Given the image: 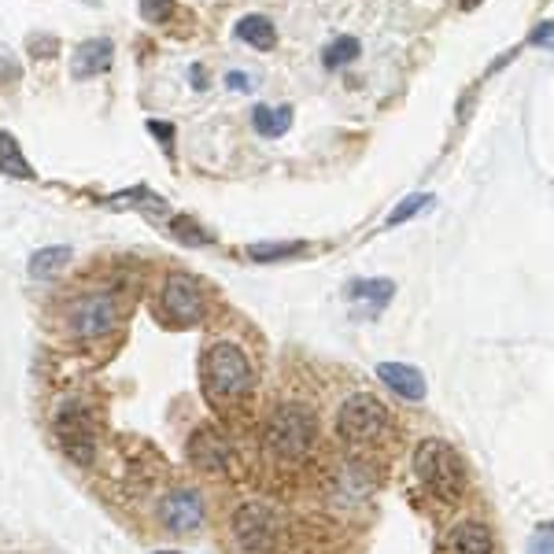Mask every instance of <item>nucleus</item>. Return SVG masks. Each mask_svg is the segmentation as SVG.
Instances as JSON below:
<instances>
[{
	"label": "nucleus",
	"mask_w": 554,
	"mask_h": 554,
	"mask_svg": "<svg viewBox=\"0 0 554 554\" xmlns=\"http://www.w3.org/2000/svg\"><path fill=\"white\" fill-rule=\"evenodd\" d=\"M200 385H204V396L222 410L244 403V399L252 396L255 385V370L248 351L241 344H233V340H215L204 351V362H200Z\"/></svg>",
	"instance_id": "nucleus-1"
},
{
	"label": "nucleus",
	"mask_w": 554,
	"mask_h": 554,
	"mask_svg": "<svg viewBox=\"0 0 554 554\" xmlns=\"http://www.w3.org/2000/svg\"><path fill=\"white\" fill-rule=\"evenodd\" d=\"M314 440H318V422L303 403H281L263 429L266 455L285 466H296L311 455Z\"/></svg>",
	"instance_id": "nucleus-2"
},
{
	"label": "nucleus",
	"mask_w": 554,
	"mask_h": 554,
	"mask_svg": "<svg viewBox=\"0 0 554 554\" xmlns=\"http://www.w3.org/2000/svg\"><path fill=\"white\" fill-rule=\"evenodd\" d=\"M414 473L444 503H455L458 495L466 492V466H462L455 447L444 444V440L418 444V451H414Z\"/></svg>",
	"instance_id": "nucleus-3"
},
{
	"label": "nucleus",
	"mask_w": 554,
	"mask_h": 554,
	"mask_svg": "<svg viewBox=\"0 0 554 554\" xmlns=\"http://www.w3.org/2000/svg\"><path fill=\"white\" fill-rule=\"evenodd\" d=\"M337 433L351 447H377L392 433V414L377 396L359 392V396L344 399V407L337 414Z\"/></svg>",
	"instance_id": "nucleus-4"
},
{
	"label": "nucleus",
	"mask_w": 554,
	"mask_h": 554,
	"mask_svg": "<svg viewBox=\"0 0 554 554\" xmlns=\"http://www.w3.org/2000/svg\"><path fill=\"white\" fill-rule=\"evenodd\" d=\"M67 326L78 340H100L119 326V303L111 292H85L67 307Z\"/></svg>",
	"instance_id": "nucleus-5"
},
{
	"label": "nucleus",
	"mask_w": 554,
	"mask_h": 554,
	"mask_svg": "<svg viewBox=\"0 0 554 554\" xmlns=\"http://www.w3.org/2000/svg\"><path fill=\"white\" fill-rule=\"evenodd\" d=\"M207 311V300L196 277L189 274H170L167 285H163V296H159V314L167 326H196Z\"/></svg>",
	"instance_id": "nucleus-6"
},
{
	"label": "nucleus",
	"mask_w": 554,
	"mask_h": 554,
	"mask_svg": "<svg viewBox=\"0 0 554 554\" xmlns=\"http://www.w3.org/2000/svg\"><path fill=\"white\" fill-rule=\"evenodd\" d=\"M277 514L266 503H241L233 510V540L248 554H266L277 547Z\"/></svg>",
	"instance_id": "nucleus-7"
},
{
	"label": "nucleus",
	"mask_w": 554,
	"mask_h": 554,
	"mask_svg": "<svg viewBox=\"0 0 554 554\" xmlns=\"http://www.w3.org/2000/svg\"><path fill=\"white\" fill-rule=\"evenodd\" d=\"M56 433H60L63 451L74 458V462H89L97 455V429H93V414L82 403H71V407L60 414L56 422Z\"/></svg>",
	"instance_id": "nucleus-8"
},
{
	"label": "nucleus",
	"mask_w": 554,
	"mask_h": 554,
	"mask_svg": "<svg viewBox=\"0 0 554 554\" xmlns=\"http://www.w3.org/2000/svg\"><path fill=\"white\" fill-rule=\"evenodd\" d=\"M159 521H163L170 532H178V536L196 532L204 525V499H200V492H196V488H174V492L159 503Z\"/></svg>",
	"instance_id": "nucleus-9"
},
{
	"label": "nucleus",
	"mask_w": 554,
	"mask_h": 554,
	"mask_svg": "<svg viewBox=\"0 0 554 554\" xmlns=\"http://www.w3.org/2000/svg\"><path fill=\"white\" fill-rule=\"evenodd\" d=\"M229 455L233 451H229L226 436L215 433V429H196L193 440H189V462L207 477H222L229 470Z\"/></svg>",
	"instance_id": "nucleus-10"
},
{
	"label": "nucleus",
	"mask_w": 554,
	"mask_h": 554,
	"mask_svg": "<svg viewBox=\"0 0 554 554\" xmlns=\"http://www.w3.org/2000/svg\"><path fill=\"white\" fill-rule=\"evenodd\" d=\"M111 63H115V45L108 37H93V41H82L71 56V71L74 78H97V74H108Z\"/></svg>",
	"instance_id": "nucleus-11"
},
{
	"label": "nucleus",
	"mask_w": 554,
	"mask_h": 554,
	"mask_svg": "<svg viewBox=\"0 0 554 554\" xmlns=\"http://www.w3.org/2000/svg\"><path fill=\"white\" fill-rule=\"evenodd\" d=\"M444 554H495L492 529L484 521H458L455 529L447 532Z\"/></svg>",
	"instance_id": "nucleus-12"
},
{
	"label": "nucleus",
	"mask_w": 554,
	"mask_h": 554,
	"mask_svg": "<svg viewBox=\"0 0 554 554\" xmlns=\"http://www.w3.org/2000/svg\"><path fill=\"white\" fill-rule=\"evenodd\" d=\"M377 377H381L396 396L410 399V403L425 399V377L418 374L414 366H407V362H381V366H377Z\"/></svg>",
	"instance_id": "nucleus-13"
},
{
	"label": "nucleus",
	"mask_w": 554,
	"mask_h": 554,
	"mask_svg": "<svg viewBox=\"0 0 554 554\" xmlns=\"http://www.w3.org/2000/svg\"><path fill=\"white\" fill-rule=\"evenodd\" d=\"M237 37L259 52H270L277 45V30L266 15H244L241 23H237Z\"/></svg>",
	"instance_id": "nucleus-14"
},
{
	"label": "nucleus",
	"mask_w": 554,
	"mask_h": 554,
	"mask_svg": "<svg viewBox=\"0 0 554 554\" xmlns=\"http://www.w3.org/2000/svg\"><path fill=\"white\" fill-rule=\"evenodd\" d=\"M67 263H71V248H67V244L37 248V252L30 255V277H37V281H49V277L60 274Z\"/></svg>",
	"instance_id": "nucleus-15"
},
{
	"label": "nucleus",
	"mask_w": 554,
	"mask_h": 554,
	"mask_svg": "<svg viewBox=\"0 0 554 554\" xmlns=\"http://www.w3.org/2000/svg\"><path fill=\"white\" fill-rule=\"evenodd\" d=\"M348 296L355 303H366V307L377 314L381 307H388V300H392V296H396V285H392V281H385V277H377V281H351Z\"/></svg>",
	"instance_id": "nucleus-16"
},
{
	"label": "nucleus",
	"mask_w": 554,
	"mask_h": 554,
	"mask_svg": "<svg viewBox=\"0 0 554 554\" xmlns=\"http://www.w3.org/2000/svg\"><path fill=\"white\" fill-rule=\"evenodd\" d=\"M0 170H4L8 178H23V181L34 178V167L26 163L23 148H19V141H15L8 130H0Z\"/></svg>",
	"instance_id": "nucleus-17"
},
{
	"label": "nucleus",
	"mask_w": 554,
	"mask_h": 554,
	"mask_svg": "<svg viewBox=\"0 0 554 554\" xmlns=\"http://www.w3.org/2000/svg\"><path fill=\"white\" fill-rule=\"evenodd\" d=\"M252 122L255 130L263 133V137H281V133L292 126V108H266V104H259V108L252 111Z\"/></svg>",
	"instance_id": "nucleus-18"
},
{
	"label": "nucleus",
	"mask_w": 554,
	"mask_h": 554,
	"mask_svg": "<svg viewBox=\"0 0 554 554\" xmlns=\"http://www.w3.org/2000/svg\"><path fill=\"white\" fill-rule=\"evenodd\" d=\"M359 37H337L333 45H326V52H322V63H326L329 71H337V67H344V63H355L359 60Z\"/></svg>",
	"instance_id": "nucleus-19"
},
{
	"label": "nucleus",
	"mask_w": 554,
	"mask_h": 554,
	"mask_svg": "<svg viewBox=\"0 0 554 554\" xmlns=\"http://www.w3.org/2000/svg\"><path fill=\"white\" fill-rule=\"evenodd\" d=\"M307 244L303 241H285V244H252L248 255H252L255 263H274V259H292V255H300Z\"/></svg>",
	"instance_id": "nucleus-20"
},
{
	"label": "nucleus",
	"mask_w": 554,
	"mask_h": 554,
	"mask_svg": "<svg viewBox=\"0 0 554 554\" xmlns=\"http://www.w3.org/2000/svg\"><path fill=\"white\" fill-rule=\"evenodd\" d=\"M170 229H174V237H178V241H185V244H211V233L196 226L193 218H174V222H170Z\"/></svg>",
	"instance_id": "nucleus-21"
},
{
	"label": "nucleus",
	"mask_w": 554,
	"mask_h": 554,
	"mask_svg": "<svg viewBox=\"0 0 554 554\" xmlns=\"http://www.w3.org/2000/svg\"><path fill=\"white\" fill-rule=\"evenodd\" d=\"M429 204H433V196H425V193L407 196V200H403V204H399L396 211L388 215V226H399V222H407V218H414L418 211H422V207H429Z\"/></svg>",
	"instance_id": "nucleus-22"
},
{
	"label": "nucleus",
	"mask_w": 554,
	"mask_h": 554,
	"mask_svg": "<svg viewBox=\"0 0 554 554\" xmlns=\"http://www.w3.org/2000/svg\"><path fill=\"white\" fill-rule=\"evenodd\" d=\"M111 207H130V204H148V207H163V200L159 196H152L145 189V185H137V189H130V193H119L108 200Z\"/></svg>",
	"instance_id": "nucleus-23"
},
{
	"label": "nucleus",
	"mask_w": 554,
	"mask_h": 554,
	"mask_svg": "<svg viewBox=\"0 0 554 554\" xmlns=\"http://www.w3.org/2000/svg\"><path fill=\"white\" fill-rule=\"evenodd\" d=\"M26 49H30V56H34V60H52V56L60 52V41H56L52 34H37V37H30V41H26Z\"/></svg>",
	"instance_id": "nucleus-24"
},
{
	"label": "nucleus",
	"mask_w": 554,
	"mask_h": 554,
	"mask_svg": "<svg viewBox=\"0 0 554 554\" xmlns=\"http://www.w3.org/2000/svg\"><path fill=\"white\" fill-rule=\"evenodd\" d=\"M529 554H554V521H543L540 529L532 532Z\"/></svg>",
	"instance_id": "nucleus-25"
},
{
	"label": "nucleus",
	"mask_w": 554,
	"mask_h": 554,
	"mask_svg": "<svg viewBox=\"0 0 554 554\" xmlns=\"http://www.w3.org/2000/svg\"><path fill=\"white\" fill-rule=\"evenodd\" d=\"M141 15L148 23H167L174 15V0H141Z\"/></svg>",
	"instance_id": "nucleus-26"
},
{
	"label": "nucleus",
	"mask_w": 554,
	"mask_h": 554,
	"mask_svg": "<svg viewBox=\"0 0 554 554\" xmlns=\"http://www.w3.org/2000/svg\"><path fill=\"white\" fill-rule=\"evenodd\" d=\"M226 85L229 89H233V93H248V89H252V78H248V74H241V71H229L226 74Z\"/></svg>",
	"instance_id": "nucleus-27"
},
{
	"label": "nucleus",
	"mask_w": 554,
	"mask_h": 554,
	"mask_svg": "<svg viewBox=\"0 0 554 554\" xmlns=\"http://www.w3.org/2000/svg\"><path fill=\"white\" fill-rule=\"evenodd\" d=\"M148 130H152V137H159L170 148V141H174V126L170 122H148Z\"/></svg>",
	"instance_id": "nucleus-28"
},
{
	"label": "nucleus",
	"mask_w": 554,
	"mask_h": 554,
	"mask_svg": "<svg viewBox=\"0 0 554 554\" xmlns=\"http://www.w3.org/2000/svg\"><path fill=\"white\" fill-rule=\"evenodd\" d=\"M189 78H193V85L200 89V93H204V89H207V78H204V67H200V63H193V71H189Z\"/></svg>",
	"instance_id": "nucleus-29"
},
{
	"label": "nucleus",
	"mask_w": 554,
	"mask_h": 554,
	"mask_svg": "<svg viewBox=\"0 0 554 554\" xmlns=\"http://www.w3.org/2000/svg\"><path fill=\"white\" fill-rule=\"evenodd\" d=\"M458 4H462V8H477V4H481V0H458Z\"/></svg>",
	"instance_id": "nucleus-30"
},
{
	"label": "nucleus",
	"mask_w": 554,
	"mask_h": 554,
	"mask_svg": "<svg viewBox=\"0 0 554 554\" xmlns=\"http://www.w3.org/2000/svg\"><path fill=\"white\" fill-rule=\"evenodd\" d=\"M156 554H178V551H156Z\"/></svg>",
	"instance_id": "nucleus-31"
}]
</instances>
